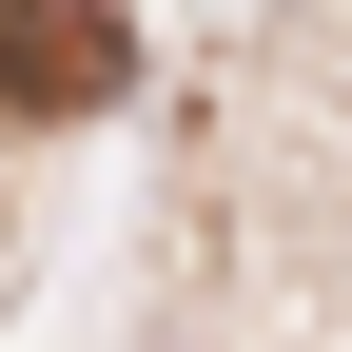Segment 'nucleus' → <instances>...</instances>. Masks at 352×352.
Masks as SVG:
<instances>
[{"label":"nucleus","mask_w":352,"mask_h":352,"mask_svg":"<svg viewBox=\"0 0 352 352\" xmlns=\"http://www.w3.org/2000/svg\"><path fill=\"white\" fill-rule=\"evenodd\" d=\"M118 78H138L118 0H0V118H98Z\"/></svg>","instance_id":"1"}]
</instances>
